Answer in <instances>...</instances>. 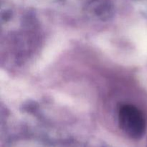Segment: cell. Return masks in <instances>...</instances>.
Masks as SVG:
<instances>
[{
  "label": "cell",
  "mask_w": 147,
  "mask_h": 147,
  "mask_svg": "<svg viewBox=\"0 0 147 147\" xmlns=\"http://www.w3.org/2000/svg\"><path fill=\"white\" fill-rule=\"evenodd\" d=\"M119 122L120 127L133 139H139L144 134L146 121L143 113L136 106L123 105L119 109Z\"/></svg>",
  "instance_id": "6da1fadb"
}]
</instances>
